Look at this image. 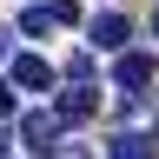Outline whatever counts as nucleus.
Masks as SVG:
<instances>
[{
  "mask_svg": "<svg viewBox=\"0 0 159 159\" xmlns=\"http://www.w3.org/2000/svg\"><path fill=\"white\" fill-rule=\"evenodd\" d=\"M99 113V93L86 86V80H73L66 93H60V119H66V126H80V119H93Z\"/></svg>",
  "mask_w": 159,
  "mask_h": 159,
  "instance_id": "nucleus-4",
  "label": "nucleus"
},
{
  "mask_svg": "<svg viewBox=\"0 0 159 159\" xmlns=\"http://www.w3.org/2000/svg\"><path fill=\"white\" fill-rule=\"evenodd\" d=\"M152 33H159V13H152Z\"/></svg>",
  "mask_w": 159,
  "mask_h": 159,
  "instance_id": "nucleus-12",
  "label": "nucleus"
},
{
  "mask_svg": "<svg viewBox=\"0 0 159 159\" xmlns=\"http://www.w3.org/2000/svg\"><path fill=\"white\" fill-rule=\"evenodd\" d=\"M126 40H133V20H126V13H93V20H86V47L119 53Z\"/></svg>",
  "mask_w": 159,
  "mask_h": 159,
  "instance_id": "nucleus-2",
  "label": "nucleus"
},
{
  "mask_svg": "<svg viewBox=\"0 0 159 159\" xmlns=\"http://www.w3.org/2000/svg\"><path fill=\"white\" fill-rule=\"evenodd\" d=\"M13 93H20L13 80H0V119H13Z\"/></svg>",
  "mask_w": 159,
  "mask_h": 159,
  "instance_id": "nucleus-9",
  "label": "nucleus"
},
{
  "mask_svg": "<svg viewBox=\"0 0 159 159\" xmlns=\"http://www.w3.org/2000/svg\"><path fill=\"white\" fill-rule=\"evenodd\" d=\"M13 86H20V93H40V86H53V66H47L40 53H20V60H13Z\"/></svg>",
  "mask_w": 159,
  "mask_h": 159,
  "instance_id": "nucleus-5",
  "label": "nucleus"
},
{
  "mask_svg": "<svg viewBox=\"0 0 159 159\" xmlns=\"http://www.w3.org/2000/svg\"><path fill=\"white\" fill-rule=\"evenodd\" d=\"M60 133H66L60 106H53V113H27V119H20V139H27V152H40V159L60 152Z\"/></svg>",
  "mask_w": 159,
  "mask_h": 159,
  "instance_id": "nucleus-1",
  "label": "nucleus"
},
{
  "mask_svg": "<svg viewBox=\"0 0 159 159\" xmlns=\"http://www.w3.org/2000/svg\"><path fill=\"white\" fill-rule=\"evenodd\" d=\"M0 159H7V139H0Z\"/></svg>",
  "mask_w": 159,
  "mask_h": 159,
  "instance_id": "nucleus-11",
  "label": "nucleus"
},
{
  "mask_svg": "<svg viewBox=\"0 0 159 159\" xmlns=\"http://www.w3.org/2000/svg\"><path fill=\"white\" fill-rule=\"evenodd\" d=\"M106 159H159V133H119L106 146Z\"/></svg>",
  "mask_w": 159,
  "mask_h": 159,
  "instance_id": "nucleus-6",
  "label": "nucleus"
},
{
  "mask_svg": "<svg viewBox=\"0 0 159 159\" xmlns=\"http://www.w3.org/2000/svg\"><path fill=\"white\" fill-rule=\"evenodd\" d=\"M66 80H93V47H86V53H73V60H66Z\"/></svg>",
  "mask_w": 159,
  "mask_h": 159,
  "instance_id": "nucleus-8",
  "label": "nucleus"
},
{
  "mask_svg": "<svg viewBox=\"0 0 159 159\" xmlns=\"http://www.w3.org/2000/svg\"><path fill=\"white\" fill-rule=\"evenodd\" d=\"M53 27H60V20H53V0H40V7H27V13H20V33H27V40L53 33Z\"/></svg>",
  "mask_w": 159,
  "mask_h": 159,
  "instance_id": "nucleus-7",
  "label": "nucleus"
},
{
  "mask_svg": "<svg viewBox=\"0 0 159 159\" xmlns=\"http://www.w3.org/2000/svg\"><path fill=\"white\" fill-rule=\"evenodd\" d=\"M13 53V27H0V60H7Z\"/></svg>",
  "mask_w": 159,
  "mask_h": 159,
  "instance_id": "nucleus-10",
  "label": "nucleus"
},
{
  "mask_svg": "<svg viewBox=\"0 0 159 159\" xmlns=\"http://www.w3.org/2000/svg\"><path fill=\"white\" fill-rule=\"evenodd\" d=\"M113 86H119V93L152 86V53H119V60H113Z\"/></svg>",
  "mask_w": 159,
  "mask_h": 159,
  "instance_id": "nucleus-3",
  "label": "nucleus"
}]
</instances>
